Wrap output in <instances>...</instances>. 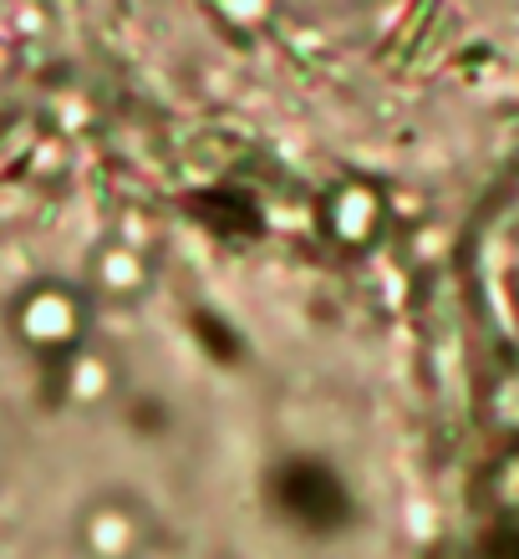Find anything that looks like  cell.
Returning <instances> with one entry per match:
<instances>
[{"mask_svg": "<svg viewBox=\"0 0 519 559\" xmlns=\"http://www.w3.org/2000/svg\"><path fill=\"white\" fill-rule=\"evenodd\" d=\"M489 442L494 559H519V168L489 250Z\"/></svg>", "mask_w": 519, "mask_h": 559, "instance_id": "cell-1", "label": "cell"}]
</instances>
